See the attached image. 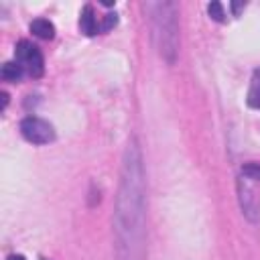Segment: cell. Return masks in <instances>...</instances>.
I'll return each instance as SVG.
<instances>
[{"mask_svg": "<svg viewBox=\"0 0 260 260\" xmlns=\"http://www.w3.org/2000/svg\"><path fill=\"white\" fill-rule=\"evenodd\" d=\"M14 57H16V63L24 69V73H28L30 77H41L43 71H45V61H43V55L39 51L37 45H32L30 41L22 39L16 43L14 47Z\"/></svg>", "mask_w": 260, "mask_h": 260, "instance_id": "obj_3", "label": "cell"}, {"mask_svg": "<svg viewBox=\"0 0 260 260\" xmlns=\"http://www.w3.org/2000/svg\"><path fill=\"white\" fill-rule=\"evenodd\" d=\"M118 24V14L116 12H108L106 16H104V20H102V26H100V30H104V32H108L112 26H116Z\"/></svg>", "mask_w": 260, "mask_h": 260, "instance_id": "obj_12", "label": "cell"}, {"mask_svg": "<svg viewBox=\"0 0 260 260\" xmlns=\"http://www.w3.org/2000/svg\"><path fill=\"white\" fill-rule=\"evenodd\" d=\"M8 260H24V256H20V254H10Z\"/></svg>", "mask_w": 260, "mask_h": 260, "instance_id": "obj_14", "label": "cell"}, {"mask_svg": "<svg viewBox=\"0 0 260 260\" xmlns=\"http://www.w3.org/2000/svg\"><path fill=\"white\" fill-rule=\"evenodd\" d=\"M146 175L138 142L132 138L126 146L120 187L114 211V248L116 260H144L146 240Z\"/></svg>", "mask_w": 260, "mask_h": 260, "instance_id": "obj_1", "label": "cell"}, {"mask_svg": "<svg viewBox=\"0 0 260 260\" xmlns=\"http://www.w3.org/2000/svg\"><path fill=\"white\" fill-rule=\"evenodd\" d=\"M79 30H81L83 35H87V37H91V35H95V32L100 30L95 12H93V8H91L89 4H85V6L81 8V14H79Z\"/></svg>", "mask_w": 260, "mask_h": 260, "instance_id": "obj_6", "label": "cell"}, {"mask_svg": "<svg viewBox=\"0 0 260 260\" xmlns=\"http://www.w3.org/2000/svg\"><path fill=\"white\" fill-rule=\"evenodd\" d=\"M242 177L248 181H260V165L258 162H246L242 167Z\"/></svg>", "mask_w": 260, "mask_h": 260, "instance_id": "obj_10", "label": "cell"}, {"mask_svg": "<svg viewBox=\"0 0 260 260\" xmlns=\"http://www.w3.org/2000/svg\"><path fill=\"white\" fill-rule=\"evenodd\" d=\"M242 6H244V4H242V2H234V4H232V10H234V12H236V14H238V10H240V8H242Z\"/></svg>", "mask_w": 260, "mask_h": 260, "instance_id": "obj_13", "label": "cell"}, {"mask_svg": "<svg viewBox=\"0 0 260 260\" xmlns=\"http://www.w3.org/2000/svg\"><path fill=\"white\" fill-rule=\"evenodd\" d=\"M30 32L39 39H53L55 37V26L47 18H35L30 22Z\"/></svg>", "mask_w": 260, "mask_h": 260, "instance_id": "obj_7", "label": "cell"}, {"mask_svg": "<svg viewBox=\"0 0 260 260\" xmlns=\"http://www.w3.org/2000/svg\"><path fill=\"white\" fill-rule=\"evenodd\" d=\"M22 73H24V69H22L16 61L4 63V65H2V71H0V75H2L4 81H18V79L22 77Z\"/></svg>", "mask_w": 260, "mask_h": 260, "instance_id": "obj_9", "label": "cell"}, {"mask_svg": "<svg viewBox=\"0 0 260 260\" xmlns=\"http://www.w3.org/2000/svg\"><path fill=\"white\" fill-rule=\"evenodd\" d=\"M207 12H209V16H211L213 20H217V22H223V18H225L223 6H221L219 2H209V6H207Z\"/></svg>", "mask_w": 260, "mask_h": 260, "instance_id": "obj_11", "label": "cell"}, {"mask_svg": "<svg viewBox=\"0 0 260 260\" xmlns=\"http://www.w3.org/2000/svg\"><path fill=\"white\" fill-rule=\"evenodd\" d=\"M144 10L150 18V30H152V43L156 47V53L167 63H175L177 51H179V22H177V6L169 0L158 2H146Z\"/></svg>", "mask_w": 260, "mask_h": 260, "instance_id": "obj_2", "label": "cell"}, {"mask_svg": "<svg viewBox=\"0 0 260 260\" xmlns=\"http://www.w3.org/2000/svg\"><path fill=\"white\" fill-rule=\"evenodd\" d=\"M238 197H240L242 213H244L250 221H256V219L260 217V197H258L256 191L246 183L244 177L238 181Z\"/></svg>", "mask_w": 260, "mask_h": 260, "instance_id": "obj_5", "label": "cell"}, {"mask_svg": "<svg viewBox=\"0 0 260 260\" xmlns=\"http://www.w3.org/2000/svg\"><path fill=\"white\" fill-rule=\"evenodd\" d=\"M20 134L24 140L32 144H49L55 140V130L53 126L37 116H26L20 120Z\"/></svg>", "mask_w": 260, "mask_h": 260, "instance_id": "obj_4", "label": "cell"}, {"mask_svg": "<svg viewBox=\"0 0 260 260\" xmlns=\"http://www.w3.org/2000/svg\"><path fill=\"white\" fill-rule=\"evenodd\" d=\"M248 106L260 110V69L254 71L252 83H250V91H248Z\"/></svg>", "mask_w": 260, "mask_h": 260, "instance_id": "obj_8", "label": "cell"}]
</instances>
